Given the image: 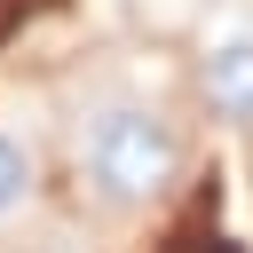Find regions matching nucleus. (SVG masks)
Masks as SVG:
<instances>
[{
  "instance_id": "7ed1b4c3",
  "label": "nucleus",
  "mask_w": 253,
  "mask_h": 253,
  "mask_svg": "<svg viewBox=\"0 0 253 253\" xmlns=\"http://www.w3.org/2000/svg\"><path fill=\"white\" fill-rule=\"evenodd\" d=\"M32 190H40V166H32L24 134H8V126H0V229L32 206Z\"/></svg>"
},
{
  "instance_id": "f257e3e1",
  "label": "nucleus",
  "mask_w": 253,
  "mask_h": 253,
  "mask_svg": "<svg viewBox=\"0 0 253 253\" xmlns=\"http://www.w3.org/2000/svg\"><path fill=\"white\" fill-rule=\"evenodd\" d=\"M79 190L111 213H142L182 182V126L142 95H103L71 134Z\"/></svg>"
},
{
  "instance_id": "f03ea898",
  "label": "nucleus",
  "mask_w": 253,
  "mask_h": 253,
  "mask_svg": "<svg viewBox=\"0 0 253 253\" xmlns=\"http://www.w3.org/2000/svg\"><path fill=\"white\" fill-rule=\"evenodd\" d=\"M198 95H206L213 119L253 126V32H229L198 55Z\"/></svg>"
}]
</instances>
